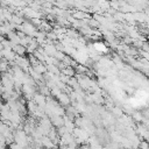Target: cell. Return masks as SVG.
<instances>
[{
    "label": "cell",
    "instance_id": "obj_2",
    "mask_svg": "<svg viewBox=\"0 0 149 149\" xmlns=\"http://www.w3.org/2000/svg\"><path fill=\"white\" fill-rule=\"evenodd\" d=\"M13 21L16 22V23H21V22H22V19L19 17V16H13Z\"/></svg>",
    "mask_w": 149,
    "mask_h": 149
},
{
    "label": "cell",
    "instance_id": "obj_1",
    "mask_svg": "<svg viewBox=\"0 0 149 149\" xmlns=\"http://www.w3.org/2000/svg\"><path fill=\"white\" fill-rule=\"evenodd\" d=\"M94 48H95V50H98V51H106V50H107V48L105 47L104 43H95V44H94Z\"/></svg>",
    "mask_w": 149,
    "mask_h": 149
}]
</instances>
